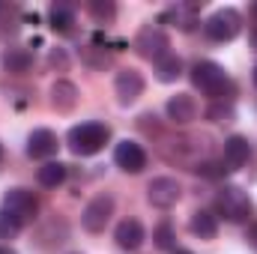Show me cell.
<instances>
[{"label":"cell","mask_w":257,"mask_h":254,"mask_svg":"<svg viewBox=\"0 0 257 254\" xmlns=\"http://www.w3.org/2000/svg\"><path fill=\"white\" fill-rule=\"evenodd\" d=\"M192 84L203 96H209L212 102H230L233 99V81L212 60H200V63L192 66Z\"/></svg>","instance_id":"6da1fadb"},{"label":"cell","mask_w":257,"mask_h":254,"mask_svg":"<svg viewBox=\"0 0 257 254\" xmlns=\"http://www.w3.org/2000/svg\"><path fill=\"white\" fill-rule=\"evenodd\" d=\"M111 138V129L105 123H81V126L69 129V150L75 156H96Z\"/></svg>","instance_id":"7a4b0ae2"},{"label":"cell","mask_w":257,"mask_h":254,"mask_svg":"<svg viewBox=\"0 0 257 254\" xmlns=\"http://www.w3.org/2000/svg\"><path fill=\"white\" fill-rule=\"evenodd\" d=\"M215 212L224 221H230V224L248 221V215H251V197H248V191H242L239 186L218 189V194H215Z\"/></svg>","instance_id":"3957f363"},{"label":"cell","mask_w":257,"mask_h":254,"mask_svg":"<svg viewBox=\"0 0 257 254\" xmlns=\"http://www.w3.org/2000/svg\"><path fill=\"white\" fill-rule=\"evenodd\" d=\"M239 30H242V15H239L236 9H230V6L215 9V12L203 21V33H206L212 42H230V39L239 36Z\"/></svg>","instance_id":"277c9868"},{"label":"cell","mask_w":257,"mask_h":254,"mask_svg":"<svg viewBox=\"0 0 257 254\" xmlns=\"http://www.w3.org/2000/svg\"><path fill=\"white\" fill-rule=\"evenodd\" d=\"M3 209H6L15 221L27 224V221L36 218V212H39V200H36L33 191H27V189H9L6 194H3Z\"/></svg>","instance_id":"5b68a950"},{"label":"cell","mask_w":257,"mask_h":254,"mask_svg":"<svg viewBox=\"0 0 257 254\" xmlns=\"http://www.w3.org/2000/svg\"><path fill=\"white\" fill-rule=\"evenodd\" d=\"M111 215H114V197H111V194H96V197L84 206L81 224H84V230H90V233H102L105 224L111 221Z\"/></svg>","instance_id":"8992f818"},{"label":"cell","mask_w":257,"mask_h":254,"mask_svg":"<svg viewBox=\"0 0 257 254\" xmlns=\"http://www.w3.org/2000/svg\"><path fill=\"white\" fill-rule=\"evenodd\" d=\"M168 48H171V42H168V36H165V30H159V27H141V33L135 36V51L141 54V57H147V60H159V57H165L168 54Z\"/></svg>","instance_id":"52a82bcc"},{"label":"cell","mask_w":257,"mask_h":254,"mask_svg":"<svg viewBox=\"0 0 257 254\" xmlns=\"http://www.w3.org/2000/svg\"><path fill=\"white\" fill-rule=\"evenodd\" d=\"M180 194H183V186H180L174 177H156V180L147 186V200H150L156 209H171V206H177Z\"/></svg>","instance_id":"ba28073f"},{"label":"cell","mask_w":257,"mask_h":254,"mask_svg":"<svg viewBox=\"0 0 257 254\" xmlns=\"http://www.w3.org/2000/svg\"><path fill=\"white\" fill-rule=\"evenodd\" d=\"M114 93H117V102H120V105H135V102L144 96V78H141V72H135V69L117 72V78H114Z\"/></svg>","instance_id":"9c48e42d"},{"label":"cell","mask_w":257,"mask_h":254,"mask_svg":"<svg viewBox=\"0 0 257 254\" xmlns=\"http://www.w3.org/2000/svg\"><path fill=\"white\" fill-rule=\"evenodd\" d=\"M114 162H117V168L126 171V174H141V171L147 168V153H144V147L135 144V141H120L117 150H114Z\"/></svg>","instance_id":"30bf717a"},{"label":"cell","mask_w":257,"mask_h":254,"mask_svg":"<svg viewBox=\"0 0 257 254\" xmlns=\"http://www.w3.org/2000/svg\"><path fill=\"white\" fill-rule=\"evenodd\" d=\"M165 111H168V120H174L177 126H189L192 120H197V102H194L189 93L171 96L168 105H165Z\"/></svg>","instance_id":"8fae6325"},{"label":"cell","mask_w":257,"mask_h":254,"mask_svg":"<svg viewBox=\"0 0 257 254\" xmlns=\"http://www.w3.org/2000/svg\"><path fill=\"white\" fill-rule=\"evenodd\" d=\"M57 135L51 129H33L27 138V156L30 159H51L57 153Z\"/></svg>","instance_id":"7c38bea8"},{"label":"cell","mask_w":257,"mask_h":254,"mask_svg":"<svg viewBox=\"0 0 257 254\" xmlns=\"http://www.w3.org/2000/svg\"><path fill=\"white\" fill-rule=\"evenodd\" d=\"M251 156V144L242 135H230L224 141V171H239Z\"/></svg>","instance_id":"4fadbf2b"},{"label":"cell","mask_w":257,"mask_h":254,"mask_svg":"<svg viewBox=\"0 0 257 254\" xmlns=\"http://www.w3.org/2000/svg\"><path fill=\"white\" fill-rule=\"evenodd\" d=\"M114 239H117V245H120V248L135 251V248H141V245H144L147 230H144V224H141L138 218H126V221H120V224H117Z\"/></svg>","instance_id":"5bb4252c"},{"label":"cell","mask_w":257,"mask_h":254,"mask_svg":"<svg viewBox=\"0 0 257 254\" xmlns=\"http://www.w3.org/2000/svg\"><path fill=\"white\" fill-rule=\"evenodd\" d=\"M189 230H192L197 239H215V233H218V218H215V212H209V209H194L192 218H189Z\"/></svg>","instance_id":"9a60e30c"},{"label":"cell","mask_w":257,"mask_h":254,"mask_svg":"<svg viewBox=\"0 0 257 254\" xmlns=\"http://www.w3.org/2000/svg\"><path fill=\"white\" fill-rule=\"evenodd\" d=\"M51 105L57 108V111H72L75 105H78V87L72 84V81H57L54 87H51Z\"/></svg>","instance_id":"2e32d148"},{"label":"cell","mask_w":257,"mask_h":254,"mask_svg":"<svg viewBox=\"0 0 257 254\" xmlns=\"http://www.w3.org/2000/svg\"><path fill=\"white\" fill-rule=\"evenodd\" d=\"M153 66H156V78H159L162 84H174V81L183 75V60H180L177 54H171V51H168L165 57H159Z\"/></svg>","instance_id":"e0dca14e"},{"label":"cell","mask_w":257,"mask_h":254,"mask_svg":"<svg viewBox=\"0 0 257 254\" xmlns=\"http://www.w3.org/2000/svg\"><path fill=\"white\" fill-rule=\"evenodd\" d=\"M3 66H6V72H12V75H24V72H30V66H33V54H30L27 48H9L6 57H3Z\"/></svg>","instance_id":"ac0fdd59"},{"label":"cell","mask_w":257,"mask_h":254,"mask_svg":"<svg viewBox=\"0 0 257 254\" xmlns=\"http://www.w3.org/2000/svg\"><path fill=\"white\" fill-rule=\"evenodd\" d=\"M36 180H39V186H45V189H57L66 180V165H60V162H45V165L36 171Z\"/></svg>","instance_id":"d6986e66"},{"label":"cell","mask_w":257,"mask_h":254,"mask_svg":"<svg viewBox=\"0 0 257 254\" xmlns=\"http://www.w3.org/2000/svg\"><path fill=\"white\" fill-rule=\"evenodd\" d=\"M48 18H51V27H54L57 33H69L72 24H75V9L66 6V3H54L51 12H48Z\"/></svg>","instance_id":"ffe728a7"},{"label":"cell","mask_w":257,"mask_h":254,"mask_svg":"<svg viewBox=\"0 0 257 254\" xmlns=\"http://www.w3.org/2000/svg\"><path fill=\"white\" fill-rule=\"evenodd\" d=\"M162 21H177L180 30H192L194 24H197L194 12L192 9H186V6H174V9H168V12L162 15Z\"/></svg>","instance_id":"44dd1931"},{"label":"cell","mask_w":257,"mask_h":254,"mask_svg":"<svg viewBox=\"0 0 257 254\" xmlns=\"http://www.w3.org/2000/svg\"><path fill=\"white\" fill-rule=\"evenodd\" d=\"M87 12H90L99 24H108V21H114L117 6H114V3H108V0H105V3H102V0H90V3H87Z\"/></svg>","instance_id":"7402d4cb"},{"label":"cell","mask_w":257,"mask_h":254,"mask_svg":"<svg viewBox=\"0 0 257 254\" xmlns=\"http://www.w3.org/2000/svg\"><path fill=\"white\" fill-rule=\"evenodd\" d=\"M233 105L230 102H212L209 108H206V120H212V123H233Z\"/></svg>","instance_id":"603a6c76"},{"label":"cell","mask_w":257,"mask_h":254,"mask_svg":"<svg viewBox=\"0 0 257 254\" xmlns=\"http://www.w3.org/2000/svg\"><path fill=\"white\" fill-rule=\"evenodd\" d=\"M153 239H156V248H162V251H168V248L177 245V233H174V227H171L168 221L153 230Z\"/></svg>","instance_id":"cb8c5ba5"},{"label":"cell","mask_w":257,"mask_h":254,"mask_svg":"<svg viewBox=\"0 0 257 254\" xmlns=\"http://www.w3.org/2000/svg\"><path fill=\"white\" fill-rule=\"evenodd\" d=\"M21 221H15L6 209H0V239H15L18 233H21Z\"/></svg>","instance_id":"d4e9b609"},{"label":"cell","mask_w":257,"mask_h":254,"mask_svg":"<svg viewBox=\"0 0 257 254\" xmlns=\"http://www.w3.org/2000/svg\"><path fill=\"white\" fill-rule=\"evenodd\" d=\"M194 171L203 174V177H218V174H224V165H212V162H209V165H197Z\"/></svg>","instance_id":"484cf974"},{"label":"cell","mask_w":257,"mask_h":254,"mask_svg":"<svg viewBox=\"0 0 257 254\" xmlns=\"http://www.w3.org/2000/svg\"><path fill=\"white\" fill-rule=\"evenodd\" d=\"M48 63H51V66H60V69H63V66H66V54L60 51V48H57V51H51V57H48Z\"/></svg>","instance_id":"4316f807"},{"label":"cell","mask_w":257,"mask_h":254,"mask_svg":"<svg viewBox=\"0 0 257 254\" xmlns=\"http://www.w3.org/2000/svg\"><path fill=\"white\" fill-rule=\"evenodd\" d=\"M245 239H248V245H251V248L257 251V221L251 224V227H248V233H245Z\"/></svg>","instance_id":"83f0119b"},{"label":"cell","mask_w":257,"mask_h":254,"mask_svg":"<svg viewBox=\"0 0 257 254\" xmlns=\"http://www.w3.org/2000/svg\"><path fill=\"white\" fill-rule=\"evenodd\" d=\"M0 254H15V251H12L9 245H0Z\"/></svg>","instance_id":"f1b7e54d"},{"label":"cell","mask_w":257,"mask_h":254,"mask_svg":"<svg viewBox=\"0 0 257 254\" xmlns=\"http://www.w3.org/2000/svg\"><path fill=\"white\" fill-rule=\"evenodd\" d=\"M251 45H254V51H257V30L251 33Z\"/></svg>","instance_id":"f546056e"},{"label":"cell","mask_w":257,"mask_h":254,"mask_svg":"<svg viewBox=\"0 0 257 254\" xmlns=\"http://www.w3.org/2000/svg\"><path fill=\"white\" fill-rule=\"evenodd\" d=\"M251 78H254V87H257V66H254V72H251Z\"/></svg>","instance_id":"4dcf8cb0"},{"label":"cell","mask_w":257,"mask_h":254,"mask_svg":"<svg viewBox=\"0 0 257 254\" xmlns=\"http://www.w3.org/2000/svg\"><path fill=\"white\" fill-rule=\"evenodd\" d=\"M177 254H192V251H177Z\"/></svg>","instance_id":"1f68e13d"},{"label":"cell","mask_w":257,"mask_h":254,"mask_svg":"<svg viewBox=\"0 0 257 254\" xmlns=\"http://www.w3.org/2000/svg\"><path fill=\"white\" fill-rule=\"evenodd\" d=\"M0 159H3V147H0Z\"/></svg>","instance_id":"d6a6232c"}]
</instances>
